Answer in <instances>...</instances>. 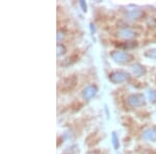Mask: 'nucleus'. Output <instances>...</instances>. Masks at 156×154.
<instances>
[{"instance_id": "3", "label": "nucleus", "mask_w": 156, "mask_h": 154, "mask_svg": "<svg viewBox=\"0 0 156 154\" xmlns=\"http://www.w3.org/2000/svg\"><path fill=\"white\" fill-rule=\"evenodd\" d=\"M112 138H114V144H115V147L118 148V141H117V136H115V133L112 134Z\"/></svg>"}, {"instance_id": "2", "label": "nucleus", "mask_w": 156, "mask_h": 154, "mask_svg": "<svg viewBox=\"0 0 156 154\" xmlns=\"http://www.w3.org/2000/svg\"><path fill=\"white\" fill-rule=\"evenodd\" d=\"M156 130H147L144 134V138H147V140H152V141H156Z\"/></svg>"}, {"instance_id": "1", "label": "nucleus", "mask_w": 156, "mask_h": 154, "mask_svg": "<svg viewBox=\"0 0 156 154\" xmlns=\"http://www.w3.org/2000/svg\"><path fill=\"white\" fill-rule=\"evenodd\" d=\"M95 92H96V88L95 87H87V89L84 90V98H87V99H89V98L93 97V96L95 95Z\"/></svg>"}]
</instances>
